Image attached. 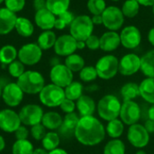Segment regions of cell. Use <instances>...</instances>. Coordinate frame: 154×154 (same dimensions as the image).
<instances>
[{"label": "cell", "instance_id": "cell-29", "mask_svg": "<svg viewBox=\"0 0 154 154\" xmlns=\"http://www.w3.org/2000/svg\"><path fill=\"white\" fill-rule=\"evenodd\" d=\"M70 0H46V8L54 15L59 16L69 10Z\"/></svg>", "mask_w": 154, "mask_h": 154}, {"label": "cell", "instance_id": "cell-1", "mask_svg": "<svg viewBox=\"0 0 154 154\" xmlns=\"http://www.w3.org/2000/svg\"><path fill=\"white\" fill-rule=\"evenodd\" d=\"M106 135L103 125L94 116H84L79 118V124L75 131L77 140L88 146L100 143Z\"/></svg>", "mask_w": 154, "mask_h": 154}, {"label": "cell", "instance_id": "cell-2", "mask_svg": "<svg viewBox=\"0 0 154 154\" xmlns=\"http://www.w3.org/2000/svg\"><path fill=\"white\" fill-rule=\"evenodd\" d=\"M16 83L23 93L30 95L39 94L45 86L43 76L34 70L24 71V73L17 79Z\"/></svg>", "mask_w": 154, "mask_h": 154}, {"label": "cell", "instance_id": "cell-35", "mask_svg": "<svg viewBox=\"0 0 154 154\" xmlns=\"http://www.w3.org/2000/svg\"><path fill=\"white\" fill-rule=\"evenodd\" d=\"M140 4L137 0H126L122 6V13L125 17L134 18L140 11Z\"/></svg>", "mask_w": 154, "mask_h": 154}, {"label": "cell", "instance_id": "cell-54", "mask_svg": "<svg viewBox=\"0 0 154 154\" xmlns=\"http://www.w3.org/2000/svg\"><path fill=\"white\" fill-rule=\"evenodd\" d=\"M148 116H149V118H150L151 120H153L154 121V104H152V106L149 108Z\"/></svg>", "mask_w": 154, "mask_h": 154}, {"label": "cell", "instance_id": "cell-17", "mask_svg": "<svg viewBox=\"0 0 154 154\" xmlns=\"http://www.w3.org/2000/svg\"><path fill=\"white\" fill-rule=\"evenodd\" d=\"M120 116L125 125H133L136 124L141 116V110L139 106L133 100L125 101L121 106Z\"/></svg>", "mask_w": 154, "mask_h": 154}, {"label": "cell", "instance_id": "cell-56", "mask_svg": "<svg viewBox=\"0 0 154 154\" xmlns=\"http://www.w3.org/2000/svg\"><path fill=\"white\" fill-rule=\"evenodd\" d=\"M86 47V42L83 41H77V49L82 50Z\"/></svg>", "mask_w": 154, "mask_h": 154}, {"label": "cell", "instance_id": "cell-9", "mask_svg": "<svg viewBox=\"0 0 154 154\" xmlns=\"http://www.w3.org/2000/svg\"><path fill=\"white\" fill-rule=\"evenodd\" d=\"M18 115L21 120V124L32 127L37 124L42 123V119L44 114L42 108L40 106L35 104H29L23 106Z\"/></svg>", "mask_w": 154, "mask_h": 154}, {"label": "cell", "instance_id": "cell-40", "mask_svg": "<svg viewBox=\"0 0 154 154\" xmlns=\"http://www.w3.org/2000/svg\"><path fill=\"white\" fill-rule=\"evenodd\" d=\"M24 64H23L20 60H15L8 65V72L14 78L18 79L24 73Z\"/></svg>", "mask_w": 154, "mask_h": 154}, {"label": "cell", "instance_id": "cell-24", "mask_svg": "<svg viewBox=\"0 0 154 154\" xmlns=\"http://www.w3.org/2000/svg\"><path fill=\"white\" fill-rule=\"evenodd\" d=\"M141 97L147 102L154 104V78H147L139 86Z\"/></svg>", "mask_w": 154, "mask_h": 154}, {"label": "cell", "instance_id": "cell-32", "mask_svg": "<svg viewBox=\"0 0 154 154\" xmlns=\"http://www.w3.org/2000/svg\"><path fill=\"white\" fill-rule=\"evenodd\" d=\"M42 147L48 152L53 151L58 148L60 144V135L57 133L50 132L45 134L43 139L42 140Z\"/></svg>", "mask_w": 154, "mask_h": 154}, {"label": "cell", "instance_id": "cell-22", "mask_svg": "<svg viewBox=\"0 0 154 154\" xmlns=\"http://www.w3.org/2000/svg\"><path fill=\"white\" fill-rule=\"evenodd\" d=\"M77 108L81 117L92 116L96 109L95 101L88 96H81L77 100Z\"/></svg>", "mask_w": 154, "mask_h": 154}, {"label": "cell", "instance_id": "cell-39", "mask_svg": "<svg viewBox=\"0 0 154 154\" xmlns=\"http://www.w3.org/2000/svg\"><path fill=\"white\" fill-rule=\"evenodd\" d=\"M97 72L95 67L92 66H88L84 67L80 71H79V78L81 80L85 82H90L95 80L97 78Z\"/></svg>", "mask_w": 154, "mask_h": 154}, {"label": "cell", "instance_id": "cell-12", "mask_svg": "<svg viewBox=\"0 0 154 154\" xmlns=\"http://www.w3.org/2000/svg\"><path fill=\"white\" fill-rule=\"evenodd\" d=\"M121 44L126 49H135L142 42V33L134 25L125 26L120 33Z\"/></svg>", "mask_w": 154, "mask_h": 154}, {"label": "cell", "instance_id": "cell-38", "mask_svg": "<svg viewBox=\"0 0 154 154\" xmlns=\"http://www.w3.org/2000/svg\"><path fill=\"white\" fill-rule=\"evenodd\" d=\"M87 7L93 15H98L102 14L107 6L105 0H88Z\"/></svg>", "mask_w": 154, "mask_h": 154}, {"label": "cell", "instance_id": "cell-10", "mask_svg": "<svg viewBox=\"0 0 154 154\" xmlns=\"http://www.w3.org/2000/svg\"><path fill=\"white\" fill-rule=\"evenodd\" d=\"M50 78L52 84L64 88L73 81V72L65 64L59 63L51 68Z\"/></svg>", "mask_w": 154, "mask_h": 154}, {"label": "cell", "instance_id": "cell-15", "mask_svg": "<svg viewBox=\"0 0 154 154\" xmlns=\"http://www.w3.org/2000/svg\"><path fill=\"white\" fill-rule=\"evenodd\" d=\"M141 69V58L134 53H128L119 60L118 71L124 76H131Z\"/></svg>", "mask_w": 154, "mask_h": 154}, {"label": "cell", "instance_id": "cell-28", "mask_svg": "<svg viewBox=\"0 0 154 154\" xmlns=\"http://www.w3.org/2000/svg\"><path fill=\"white\" fill-rule=\"evenodd\" d=\"M18 57V51L13 45L7 44L0 49V62L3 65H9Z\"/></svg>", "mask_w": 154, "mask_h": 154}, {"label": "cell", "instance_id": "cell-58", "mask_svg": "<svg viewBox=\"0 0 154 154\" xmlns=\"http://www.w3.org/2000/svg\"><path fill=\"white\" fill-rule=\"evenodd\" d=\"M137 154H146V153H145L143 151H140V152H137Z\"/></svg>", "mask_w": 154, "mask_h": 154}, {"label": "cell", "instance_id": "cell-14", "mask_svg": "<svg viewBox=\"0 0 154 154\" xmlns=\"http://www.w3.org/2000/svg\"><path fill=\"white\" fill-rule=\"evenodd\" d=\"M2 97L4 102L11 106H17L23 98V91L17 83H8L2 89Z\"/></svg>", "mask_w": 154, "mask_h": 154}, {"label": "cell", "instance_id": "cell-41", "mask_svg": "<svg viewBox=\"0 0 154 154\" xmlns=\"http://www.w3.org/2000/svg\"><path fill=\"white\" fill-rule=\"evenodd\" d=\"M5 7L14 13H18L24 8L25 0H5Z\"/></svg>", "mask_w": 154, "mask_h": 154}, {"label": "cell", "instance_id": "cell-16", "mask_svg": "<svg viewBox=\"0 0 154 154\" xmlns=\"http://www.w3.org/2000/svg\"><path fill=\"white\" fill-rule=\"evenodd\" d=\"M21 125L19 115L12 109L0 111V129L6 133H14Z\"/></svg>", "mask_w": 154, "mask_h": 154}, {"label": "cell", "instance_id": "cell-8", "mask_svg": "<svg viewBox=\"0 0 154 154\" xmlns=\"http://www.w3.org/2000/svg\"><path fill=\"white\" fill-rule=\"evenodd\" d=\"M42 57V50L37 43H26L23 45L18 51L19 60L27 66H33L37 64Z\"/></svg>", "mask_w": 154, "mask_h": 154}, {"label": "cell", "instance_id": "cell-23", "mask_svg": "<svg viewBox=\"0 0 154 154\" xmlns=\"http://www.w3.org/2000/svg\"><path fill=\"white\" fill-rule=\"evenodd\" d=\"M14 29L20 36L24 38L31 37L34 32V25L32 21L23 16L17 17Z\"/></svg>", "mask_w": 154, "mask_h": 154}, {"label": "cell", "instance_id": "cell-7", "mask_svg": "<svg viewBox=\"0 0 154 154\" xmlns=\"http://www.w3.org/2000/svg\"><path fill=\"white\" fill-rule=\"evenodd\" d=\"M101 15L103 24L107 30L116 32L122 28L125 22V15L123 14L122 10L117 6H107Z\"/></svg>", "mask_w": 154, "mask_h": 154}, {"label": "cell", "instance_id": "cell-49", "mask_svg": "<svg viewBox=\"0 0 154 154\" xmlns=\"http://www.w3.org/2000/svg\"><path fill=\"white\" fill-rule=\"evenodd\" d=\"M66 26H67L66 23L61 19H60L59 17L56 18L55 24H54V28L55 29H57V30H63V29H65Z\"/></svg>", "mask_w": 154, "mask_h": 154}, {"label": "cell", "instance_id": "cell-31", "mask_svg": "<svg viewBox=\"0 0 154 154\" xmlns=\"http://www.w3.org/2000/svg\"><path fill=\"white\" fill-rule=\"evenodd\" d=\"M65 97L68 99L70 100H78L81 96L83 92V86L80 82L78 81H72L69 86H67L64 89Z\"/></svg>", "mask_w": 154, "mask_h": 154}, {"label": "cell", "instance_id": "cell-47", "mask_svg": "<svg viewBox=\"0 0 154 154\" xmlns=\"http://www.w3.org/2000/svg\"><path fill=\"white\" fill-rule=\"evenodd\" d=\"M33 7L36 11L46 8V0H33Z\"/></svg>", "mask_w": 154, "mask_h": 154}, {"label": "cell", "instance_id": "cell-44", "mask_svg": "<svg viewBox=\"0 0 154 154\" xmlns=\"http://www.w3.org/2000/svg\"><path fill=\"white\" fill-rule=\"evenodd\" d=\"M60 109L65 112L66 114H69V113H73L74 112V109H75V103L73 100H70V99H68V98H65L60 106Z\"/></svg>", "mask_w": 154, "mask_h": 154}, {"label": "cell", "instance_id": "cell-46", "mask_svg": "<svg viewBox=\"0 0 154 154\" xmlns=\"http://www.w3.org/2000/svg\"><path fill=\"white\" fill-rule=\"evenodd\" d=\"M57 17H59L60 19H61L66 23V25H70L71 23L73 22V20L75 19V16H74L73 13L70 12V11H69V10L66 11V12H64V13H62L61 14H60Z\"/></svg>", "mask_w": 154, "mask_h": 154}, {"label": "cell", "instance_id": "cell-4", "mask_svg": "<svg viewBox=\"0 0 154 154\" xmlns=\"http://www.w3.org/2000/svg\"><path fill=\"white\" fill-rule=\"evenodd\" d=\"M121 104L118 98L113 95H106L102 97L97 104L98 115L101 118L106 121L116 119L120 116Z\"/></svg>", "mask_w": 154, "mask_h": 154}, {"label": "cell", "instance_id": "cell-5", "mask_svg": "<svg viewBox=\"0 0 154 154\" xmlns=\"http://www.w3.org/2000/svg\"><path fill=\"white\" fill-rule=\"evenodd\" d=\"M39 98L42 104L48 107L60 106L61 102L66 98L64 89L57 85L49 84L44 86L39 93Z\"/></svg>", "mask_w": 154, "mask_h": 154}, {"label": "cell", "instance_id": "cell-52", "mask_svg": "<svg viewBox=\"0 0 154 154\" xmlns=\"http://www.w3.org/2000/svg\"><path fill=\"white\" fill-rule=\"evenodd\" d=\"M148 40H149V42L152 46H154V27L152 28L148 32Z\"/></svg>", "mask_w": 154, "mask_h": 154}, {"label": "cell", "instance_id": "cell-45", "mask_svg": "<svg viewBox=\"0 0 154 154\" xmlns=\"http://www.w3.org/2000/svg\"><path fill=\"white\" fill-rule=\"evenodd\" d=\"M14 134L17 140H27V137L29 135V131L25 126L20 125L17 128V130L14 132Z\"/></svg>", "mask_w": 154, "mask_h": 154}, {"label": "cell", "instance_id": "cell-33", "mask_svg": "<svg viewBox=\"0 0 154 154\" xmlns=\"http://www.w3.org/2000/svg\"><path fill=\"white\" fill-rule=\"evenodd\" d=\"M34 148L28 140H16L12 147L13 154H32Z\"/></svg>", "mask_w": 154, "mask_h": 154}, {"label": "cell", "instance_id": "cell-18", "mask_svg": "<svg viewBox=\"0 0 154 154\" xmlns=\"http://www.w3.org/2000/svg\"><path fill=\"white\" fill-rule=\"evenodd\" d=\"M17 17L15 13L6 7H0V35L8 34L14 29Z\"/></svg>", "mask_w": 154, "mask_h": 154}, {"label": "cell", "instance_id": "cell-36", "mask_svg": "<svg viewBox=\"0 0 154 154\" xmlns=\"http://www.w3.org/2000/svg\"><path fill=\"white\" fill-rule=\"evenodd\" d=\"M125 146L120 140H111L104 149V154H125Z\"/></svg>", "mask_w": 154, "mask_h": 154}, {"label": "cell", "instance_id": "cell-51", "mask_svg": "<svg viewBox=\"0 0 154 154\" xmlns=\"http://www.w3.org/2000/svg\"><path fill=\"white\" fill-rule=\"evenodd\" d=\"M141 5L143 6H152L154 5V0H137Z\"/></svg>", "mask_w": 154, "mask_h": 154}, {"label": "cell", "instance_id": "cell-53", "mask_svg": "<svg viewBox=\"0 0 154 154\" xmlns=\"http://www.w3.org/2000/svg\"><path fill=\"white\" fill-rule=\"evenodd\" d=\"M49 154H68V152H66V151H64V150H62V149H59V148H57V149H55V150H53V151H51Z\"/></svg>", "mask_w": 154, "mask_h": 154}, {"label": "cell", "instance_id": "cell-48", "mask_svg": "<svg viewBox=\"0 0 154 154\" xmlns=\"http://www.w3.org/2000/svg\"><path fill=\"white\" fill-rule=\"evenodd\" d=\"M144 127L145 129L147 130V132L149 134H153L154 133V121L153 120H147L145 122V125H144Z\"/></svg>", "mask_w": 154, "mask_h": 154}, {"label": "cell", "instance_id": "cell-59", "mask_svg": "<svg viewBox=\"0 0 154 154\" xmlns=\"http://www.w3.org/2000/svg\"><path fill=\"white\" fill-rule=\"evenodd\" d=\"M2 97V88H1V86H0V97Z\"/></svg>", "mask_w": 154, "mask_h": 154}, {"label": "cell", "instance_id": "cell-57", "mask_svg": "<svg viewBox=\"0 0 154 154\" xmlns=\"http://www.w3.org/2000/svg\"><path fill=\"white\" fill-rule=\"evenodd\" d=\"M5 140L4 138L0 135V152L5 149Z\"/></svg>", "mask_w": 154, "mask_h": 154}, {"label": "cell", "instance_id": "cell-25", "mask_svg": "<svg viewBox=\"0 0 154 154\" xmlns=\"http://www.w3.org/2000/svg\"><path fill=\"white\" fill-rule=\"evenodd\" d=\"M63 119L60 114L56 112H48L43 115L42 119V125L49 130H56L62 125Z\"/></svg>", "mask_w": 154, "mask_h": 154}, {"label": "cell", "instance_id": "cell-11", "mask_svg": "<svg viewBox=\"0 0 154 154\" xmlns=\"http://www.w3.org/2000/svg\"><path fill=\"white\" fill-rule=\"evenodd\" d=\"M150 134L147 132L143 125L134 124L130 126L127 134V138L129 143L136 147V148H143L145 147L150 140Z\"/></svg>", "mask_w": 154, "mask_h": 154}, {"label": "cell", "instance_id": "cell-62", "mask_svg": "<svg viewBox=\"0 0 154 154\" xmlns=\"http://www.w3.org/2000/svg\"><path fill=\"white\" fill-rule=\"evenodd\" d=\"M112 1H115V2H117V1H119V0H112Z\"/></svg>", "mask_w": 154, "mask_h": 154}, {"label": "cell", "instance_id": "cell-13", "mask_svg": "<svg viewBox=\"0 0 154 154\" xmlns=\"http://www.w3.org/2000/svg\"><path fill=\"white\" fill-rule=\"evenodd\" d=\"M53 49L57 55L68 57L78 50L77 40L70 34H62L57 38Z\"/></svg>", "mask_w": 154, "mask_h": 154}, {"label": "cell", "instance_id": "cell-30", "mask_svg": "<svg viewBox=\"0 0 154 154\" xmlns=\"http://www.w3.org/2000/svg\"><path fill=\"white\" fill-rule=\"evenodd\" d=\"M65 65L72 72H79L85 67V60L80 55L73 53V54L66 57Z\"/></svg>", "mask_w": 154, "mask_h": 154}, {"label": "cell", "instance_id": "cell-61", "mask_svg": "<svg viewBox=\"0 0 154 154\" xmlns=\"http://www.w3.org/2000/svg\"><path fill=\"white\" fill-rule=\"evenodd\" d=\"M4 1H5V0H0V4H2V3H3Z\"/></svg>", "mask_w": 154, "mask_h": 154}, {"label": "cell", "instance_id": "cell-26", "mask_svg": "<svg viewBox=\"0 0 154 154\" xmlns=\"http://www.w3.org/2000/svg\"><path fill=\"white\" fill-rule=\"evenodd\" d=\"M141 70L147 78H154V50L149 51L141 58Z\"/></svg>", "mask_w": 154, "mask_h": 154}, {"label": "cell", "instance_id": "cell-34", "mask_svg": "<svg viewBox=\"0 0 154 154\" xmlns=\"http://www.w3.org/2000/svg\"><path fill=\"white\" fill-rule=\"evenodd\" d=\"M121 95L124 98V101H131L140 95L139 86L136 83H127L123 86L121 89Z\"/></svg>", "mask_w": 154, "mask_h": 154}, {"label": "cell", "instance_id": "cell-60", "mask_svg": "<svg viewBox=\"0 0 154 154\" xmlns=\"http://www.w3.org/2000/svg\"><path fill=\"white\" fill-rule=\"evenodd\" d=\"M152 12H153V14H154V5H152Z\"/></svg>", "mask_w": 154, "mask_h": 154}, {"label": "cell", "instance_id": "cell-55", "mask_svg": "<svg viewBox=\"0 0 154 154\" xmlns=\"http://www.w3.org/2000/svg\"><path fill=\"white\" fill-rule=\"evenodd\" d=\"M32 154H49L48 151H46L45 149H42V148H38V149H35L33 151V153Z\"/></svg>", "mask_w": 154, "mask_h": 154}, {"label": "cell", "instance_id": "cell-19", "mask_svg": "<svg viewBox=\"0 0 154 154\" xmlns=\"http://www.w3.org/2000/svg\"><path fill=\"white\" fill-rule=\"evenodd\" d=\"M56 15H54L50 10L47 8L38 10L35 13L34 15V22L35 24L43 31L51 30L54 28L55 21H56Z\"/></svg>", "mask_w": 154, "mask_h": 154}, {"label": "cell", "instance_id": "cell-6", "mask_svg": "<svg viewBox=\"0 0 154 154\" xmlns=\"http://www.w3.org/2000/svg\"><path fill=\"white\" fill-rule=\"evenodd\" d=\"M119 60L114 55H106L101 57L97 64L96 69L97 76L102 79H110L118 72Z\"/></svg>", "mask_w": 154, "mask_h": 154}, {"label": "cell", "instance_id": "cell-42", "mask_svg": "<svg viewBox=\"0 0 154 154\" xmlns=\"http://www.w3.org/2000/svg\"><path fill=\"white\" fill-rule=\"evenodd\" d=\"M46 128L42 125V124H37L33 126H32L31 128V134L32 136L33 139L39 141V140H42L43 137L46 134Z\"/></svg>", "mask_w": 154, "mask_h": 154}, {"label": "cell", "instance_id": "cell-3", "mask_svg": "<svg viewBox=\"0 0 154 154\" xmlns=\"http://www.w3.org/2000/svg\"><path fill=\"white\" fill-rule=\"evenodd\" d=\"M93 30L94 23L92 18L86 14L76 16L69 25V34L77 41L85 42L93 34Z\"/></svg>", "mask_w": 154, "mask_h": 154}, {"label": "cell", "instance_id": "cell-21", "mask_svg": "<svg viewBox=\"0 0 154 154\" xmlns=\"http://www.w3.org/2000/svg\"><path fill=\"white\" fill-rule=\"evenodd\" d=\"M79 121V118L74 112L67 114L64 117L62 125L59 128V135H61L64 138H69L72 135H75V131Z\"/></svg>", "mask_w": 154, "mask_h": 154}, {"label": "cell", "instance_id": "cell-37", "mask_svg": "<svg viewBox=\"0 0 154 154\" xmlns=\"http://www.w3.org/2000/svg\"><path fill=\"white\" fill-rule=\"evenodd\" d=\"M107 134L112 138H118L122 135L124 132V125L118 119H114L109 121L107 127H106Z\"/></svg>", "mask_w": 154, "mask_h": 154}, {"label": "cell", "instance_id": "cell-27", "mask_svg": "<svg viewBox=\"0 0 154 154\" xmlns=\"http://www.w3.org/2000/svg\"><path fill=\"white\" fill-rule=\"evenodd\" d=\"M57 37L54 32L51 30L43 31L37 39V44L42 50H49L54 47Z\"/></svg>", "mask_w": 154, "mask_h": 154}, {"label": "cell", "instance_id": "cell-20", "mask_svg": "<svg viewBox=\"0 0 154 154\" xmlns=\"http://www.w3.org/2000/svg\"><path fill=\"white\" fill-rule=\"evenodd\" d=\"M100 40V49L104 51L110 52L116 51L121 44L120 34L114 31H108L104 32Z\"/></svg>", "mask_w": 154, "mask_h": 154}, {"label": "cell", "instance_id": "cell-50", "mask_svg": "<svg viewBox=\"0 0 154 154\" xmlns=\"http://www.w3.org/2000/svg\"><path fill=\"white\" fill-rule=\"evenodd\" d=\"M92 18V22L94 24H103V19H102V15L98 14V15H93Z\"/></svg>", "mask_w": 154, "mask_h": 154}, {"label": "cell", "instance_id": "cell-43", "mask_svg": "<svg viewBox=\"0 0 154 154\" xmlns=\"http://www.w3.org/2000/svg\"><path fill=\"white\" fill-rule=\"evenodd\" d=\"M86 47L88 48L91 51H96L97 49H100V40L99 37H97L95 34L90 35L86 41Z\"/></svg>", "mask_w": 154, "mask_h": 154}]
</instances>
